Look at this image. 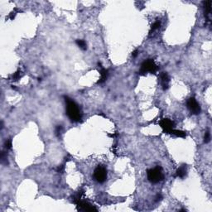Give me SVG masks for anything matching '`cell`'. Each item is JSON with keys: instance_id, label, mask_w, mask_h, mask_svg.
Returning a JSON list of instances; mask_svg holds the SVG:
<instances>
[{"instance_id": "obj_8", "label": "cell", "mask_w": 212, "mask_h": 212, "mask_svg": "<svg viewBox=\"0 0 212 212\" xmlns=\"http://www.w3.org/2000/svg\"><path fill=\"white\" fill-rule=\"evenodd\" d=\"M160 80H161V84L162 87L164 90H167L169 88V82H170V77L168 74L167 72H163L160 75Z\"/></svg>"}, {"instance_id": "obj_6", "label": "cell", "mask_w": 212, "mask_h": 212, "mask_svg": "<svg viewBox=\"0 0 212 212\" xmlns=\"http://www.w3.org/2000/svg\"><path fill=\"white\" fill-rule=\"evenodd\" d=\"M159 125L163 129V131L167 134H172L173 131L174 123L169 119H163L159 122Z\"/></svg>"}, {"instance_id": "obj_13", "label": "cell", "mask_w": 212, "mask_h": 212, "mask_svg": "<svg viewBox=\"0 0 212 212\" xmlns=\"http://www.w3.org/2000/svg\"><path fill=\"white\" fill-rule=\"evenodd\" d=\"M76 44L78 45V47H79L80 48H81L82 50H86V42L84 40H76Z\"/></svg>"}, {"instance_id": "obj_1", "label": "cell", "mask_w": 212, "mask_h": 212, "mask_svg": "<svg viewBox=\"0 0 212 212\" xmlns=\"http://www.w3.org/2000/svg\"><path fill=\"white\" fill-rule=\"evenodd\" d=\"M66 104V114L71 120L78 122L81 119V113L76 103L69 97H65Z\"/></svg>"}, {"instance_id": "obj_4", "label": "cell", "mask_w": 212, "mask_h": 212, "mask_svg": "<svg viewBox=\"0 0 212 212\" xmlns=\"http://www.w3.org/2000/svg\"><path fill=\"white\" fill-rule=\"evenodd\" d=\"M94 177L100 183L105 182L106 178H107V171H106V169L104 167H102V166L97 167L95 170V172H94Z\"/></svg>"}, {"instance_id": "obj_5", "label": "cell", "mask_w": 212, "mask_h": 212, "mask_svg": "<svg viewBox=\"0 0 212 212\" xmlns=\"http://www.w3.org/2000/svg\"><path fill=\"white\" fill-rule=\"evenodd\" d=\"M187 108L193 114H198L201 113V107L195 98H190L187 100Z\"/></svg>"}, {"instance_id": "obj_10", "label": "cell", "mask_w": 212, "mask_h": 212, "mask_svg": "<svg viewBox=\"0 0 212 212\" xmlns=\"http://www.w3.org/2000/svg\"><path fill=\"white\" fill-rule=\"evenodd\" d=\"M109 71H108V70H105V69H104L103 67H101V70H100V80H99V81H98V84H102V83H104V82L105 81L106 79L108 77V74H109Z\"/></svg>"}, {"instance_id": "obj_12", "label": "cell", "mask_w": 212, "mask_h": 212, "mask_svg": "<svg viewBox=\"0 0 212 212\" xmlns=\"http://www.w3.org/2000/svg\"><path fill=\"white\" fill-rule=\"evenodd\" d=\"M172 134L177 137H180V138H185L187 136V134L186 132L184 131H181V130H176V129H173V131L172 132Z\"/></svg>"}, {"instance_id": "obj_18", "label": "cell", "mask_w": 212, "mask_h": 212, "mask_svg": "<svg viewBox=\"0 0 212 212\" xmlns=\"http://www.w3.org/2000/svg\"><path fill=\"white\" fill-rule=\"evenodd\" d=\"M61 129H62V128H61V125H58L57 127V129H56V134H59L61 132Z\"/></svg>"}, {"instance_id": "obj_2", "label": "cell", "mask_w": 212, "mask_h": 212, "mask_svg": "<svg viewBox=\"0 0 212 212\" xmlns=\"http://www.w3.org/2000/svg\"><path fill=\"white\" fill-rule=\"evenodd\" d=\"M147 175H148V181L151 182L152 183H158V182L163 181L164 179L162 168L159 167H154L153 169H149L147 172Z\"/></svg>"}, {"instance_id": "obj_9", "label": "cell", "mask_w": 212, "mask_h": 212, "mask_svg": "<svg viewBox=\"0 0 212 212\" xmlns=\"http://www.w3.org/2000/svg\"><path fill=\"white\" fill-rule=\"evenodd\" d=\"M186 174H187V167H186V165H182L177 170L176 177H180V178H183L184 177L186 176Z\"/></svg>"}, {"instance_id": "obj_7", "label": "cell", "mask_w": 212, "mask_h": 212, "mask_svg": "<svg viewBox=\"0 0 212 212\" xmlns=\"http://www.w3.org/2000/svg\"><path fill=\"white\" fill-rule=\"evenodd\" d=\"M76 204L77 205L78 210L79 211H97L96 208H95L91 206L90 203L81 201V199L76 201Z\"/></svg>"}, {"instance_id": "obj_17", "label": "cell", "mask_w": 212, "mask_h": 212, "mask_svg": "<svg viewBox=\"0 0 212 212\" xmlns=\"http://www.w3.org/2000/svg\"><path fill=\"white\" fill-rule=\"evenodd\" d=\"M5 147H6L7 149H10V148H12V142H11V140H7V141L5 142Z\"/></svg>"}, {"instance_id": "obj_16", "label": "cell", "mask_w": 212, "mask_h": 212, "mask_svg": "<svg viewBox=\"0 0 212 212\" xmlns=\"http://www.w3.org/2000/svg\"><path fill=\"white\" fill-rule=\"evenodd\" d=\"M159 28H160V23L159 22H156V23H154L152 25V30L153 31H154V30Z\"/></svg>"}, {"instance_id": "obj_15", "label": "cell", "mask_w": 212, "mask_h": 212, "mask_svg": "<svg viewBox=\"0 0 212 212\" xmlns=\"http://www.w3.org/2000/svg\"><path fill=\"white\" fill-rule=\"evenodd\" d=\"M210 140H211V134H210L209 131H206V134H205V143H207L210 142Z\"/></svg>"}, {"instance_id": "obj_11", "label": "cell", "mask_w": 212, "mask_h": 212, "mask_svg": "<svg viewBox=\"0 0 212 212\" xmlns=\"http://www.w3.org/2000/svg\"><path fill=\"white\" fill-rule=\"evenodd\" d=\"M204 4V8H205V15L208 16L211 12V1H206L203 3Z\"/></svg>"}, {"instance_id": "obj_3", "label": "cell", "mask_w": 212, "mask_h": 212, "mask_svg": "<svg viewBox=\"0 0 212 212\" xmlns=\"http://www.w3.org/2000/svg\"><path fill=\"white\" fill-rule=\"evenodd\" d=\"M158 68L157 66V65L155 64L154 61L152 60V59H148L142 64L139 73L141 75H145L146 73L148 72L154 74L158 71Z\"/></svg>"}, {"instance_id": "obj_19", "label": "cell", "mask_w": 212, "mask_h": 212, "mask_svg": "<svg viewBox=\"0 0 212 212\" xmlns=\"http://www.w3.org/2000/svg\"><path fill=\"white\" fill-rule=\"evenodd\" d=\"M138 54H139V51L135 50L134 52H133V53H132V56H133V57H136L138 56Z\"/></svg>"}, {"instance_id": "obj_14", "label": "cell", "mask_w": 212, "mask_h": 212, "mask_svg": "<svg viewBox=\"0 0 212 212\" xmlns=\"http://www.w3.org/2000/svg\"><path fill=\"white\" fill-rule=\"evenodd\" d=\"M22 76H23V73L21 72V71H18V72H16L13 76V80L14 81H18V80H20L22 78Z\"/></svg>"}]
</instances>
